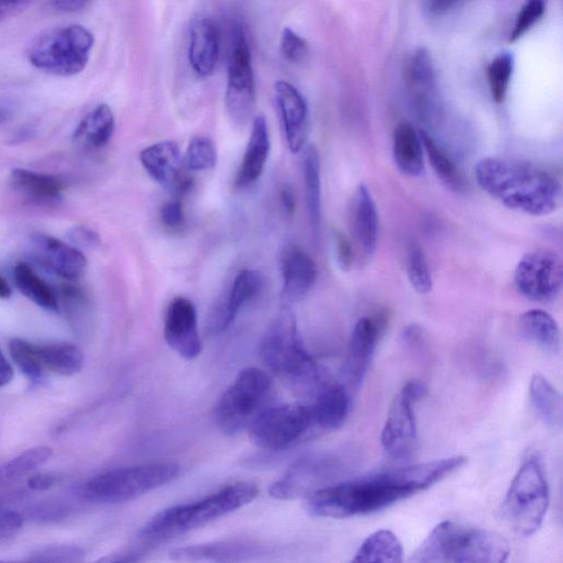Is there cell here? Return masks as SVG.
<instances>
[{
    "label": "cell",
    "mask_w": 563,
    "mask_h": 563,
    "mask_svg": "<svg viewBox=\"0 0 563 563\" xmlns=\"http://www.w3.org/2000/svg\"><path fill=\"white\" fill-rule=\"evenodd\" d=\"M467 462L453 455L327 486L306 498L313 517L350 518L387 508L428 489Z\"/></svg>",
    "instance_id": "1"
},
{
    "label": "cell",
    "mask_w": 563,
    "mask_h": 563,
    "mask_svg": "<svg viewBox=\"0 0 563 563\" xmlns=\"http://www.w3.org/2000/svg\"><path fill=\"white\" fill-rule=\"evenodd\" d=\"M479 187L504 206L530 214L556 210L561 186L549 172L527 162L485 157L475 166Z\"/></svg>",
    "instance_id": "2"
},
{
    "label": "cell",
    "mask_w": 563,
    "mask_h": 563,
    "mask_svg": "<svg viewBox=\"0 0 563 563\" xmlns=\"http://www.w3.org/2000/svg\"><path fill=\"white\" fill-rule=\"evenodd\" d=\"M257 494L254 484L236 482L194 503L166 508L142 528L139 540L145 547L161 543L249 505Z\"/></svg>",
    "instance_id": "3"
},
{
    "label": "cell",
    "mask_w": 563,
    "mask_h": 563,
    "mask_svg": "<svg viewBox=\"0 0 563 563\" xmlns=\"http://www.w3.org/2000/svg\"><path fill=\"white\" fill-rule=\"evenodd\" d=\"M260 355L275 374L312 395L324 384L321 369L305 349L294 314L283 311L260 344Z\"/></svg>",
    "instance_id": "4"
},
{
    "label": "cell",
    "mask_w": 563,
    "mask_h": 563,
    "mask_svg": "<svg viewBox=\"0 0 563 563\" xmlns=\"http://www.w3.org/2000/svg\"><path fill=\"white\" fill-rule=\"evenodd\" d=\"M93 43V34L84 25L57 26L37 35L30 43L26 56L35 68L68 77L85 69Z\"/></svg>",
    "instance_id": "5"
},
{
    "label": "cell",
    "mask_w": 563,
    "mask_h": 563,
    "mask_svg": "<svg viewBox=\"0 0 563 563\" xmlns=\"http://www.w3.org/2000/svg\"><path fill=\"white\" fill-rule=\"evenodd\" d=\"M272 390L273 382L265 371L257 367L242 369L214 406L217 428L225 435L247 430L258 413L268 407Z\"/></svg>",
    "instance_id": "6"
},
{
    "label": "cell",
    "mask_w": 563,
    "mask_h": 563,
    "mask_svg": "<svg viewBox=\"0 0 563 563\" xmlns=\"http://www.w3.org/2000/svg\"><path fill=\"white\" fill-rule=\"evenodd\" d=\"M549 507V486L539 456H529L516 473L501 505V514L519 534L541 527Z\"/></svg>",
    "instance_id": "7"
},
{
    "label": "cell",
    "mask_w": 563,
    "mask_h": 563,
    "mask_svg": "<svg viewBox=\"0 0 563 563\" xmlns=\"http://www.w3.org/2000/svg\"><path fill=\"white\" fill-rule=\"evenodd\" d=\"M178 474L179 466L172 462L120 467L90 478L82 496L91 503L121 504L168 484Z\"/></svg>",
    "instance_id": "8"
},
{
    "label": "cell",
    "mask_w": 563,
    "mask_h": 563,
    "mask_svg": "<svg viewBox=\"0 0 563 563\" xmlns=\"http://www.w3.org/2000/svg\"><path fill=\"white\" fill-rule=\"evenodd\" d=\"M313 427L308 405L268 406L247 428L250 440L267 451H283L301 441Z\"/></svg>",
    "instance_id": "9"
},
{
    "label": "cell",
    "mask_w": 563,
    "mask_h": 563,
    "mask_svg": "<svg viewBox=\"0 0 563 563\" xmlns=\"http://www.w3.org/2000/svg\"><path fill=\"white\" fill-rule=\"evenodd\" d=\"M232 36L224 101L231 121L243 126L249 123L256 107L255 77L250 45L240 23L234 24Z\"/></svg>",
    "instance_id": "10"
},
{
    "label": "cell",
    "mask_w": 563,
    "mask_h": 563,
    "mask_svg": "<svg viewBox=\"0 0 563 563\" xmlns=\"http://www.w3.org/2000/svg\"><path fill=\"white\" fill-rule=\"evenodd\" d=\"M514 282L526 298L537 302L552 301L563 286L562 260L548 250L527 253L516 266Z\"/></svg>",
    "instance_id": "11"
},
{
    "label": "cell",
    "mask_w": 563,
    "mask_h": 563,
    "mask_svg": "<svg viewBox=\"0 0 563 563\" xmlns=\"http://www.w3.org/2000/svg\"><path fill=\"white\" fill-rule=\"evenodd\" d=\"M341 468L339 461L332 456L303 457L269 487V495L282 500L307 498L327 487V484L341 473Z\"/></svg>",
    "instance_id": "12"
},
{
    "label": "cell",
    "mask_w": 563,
    "mask_h": 563,
    "mask_svg": "<svg viewBox=\"0 0 563 563\" xmlns=\"http://www.w3.org/2000/svg\"><path fill=\"white\" fill-rule=\"evenodd\" d=\"M405 76L409 96L420 118L427 122L437 121L442 114L441 95L433 60L424 47H418L410 54Z\"/></svg>",
    "instance_id": "13"
},
{
    "label": "cell",
    "mask_w": 563,
    "mask_h": 563,
    "mask_svg": "<svg viewBox=\"0 0 563 563\" xmlns=\"http://www.w3.org/2000/svg\"><path fill=\"white\" fill-rule=\"evenodd\" d=\"M139 159L147 175L169 192L181 195L192 186V178L174 141H159L144 147Z\"/></svg>",
    "instance_id": "14"
},
{
    "label": "cell",
    "mask_w": 563,
    "mask_h": 563,
    "mask_svg": "<svg viewBox=\"0 0 563 563\" xmlns=\"http://www.w3.org/2000/svg\"><path fill=\"white\" fill-rule=\"evenodd\" d=\"M415 401L401 389L394 397L380 434L384 451L394 460L408 459L417 442Z\"/></svg>",
    "instance_id": "15"
},
{
    "label": "cell",
    "mask_w": 563,
    "mask_h": 563,
    "mask_svg": "<svg viewBox=\"0 0 563 563\" xmlns=\"http://www.w3.org/2000/svg\"><path fill=\"white\" fill-rule=\"evenodd\" d=\"M164 338L168 346L186 360H194L201 353L197 312L188 298L179 296L169 302L165 314Z\"/></svg>",
    "instance_id": "16"
},
{
    "label": "cell",
    "mask_w": 563,
    "mask_h": 563,
    "mask_svg": "<svg viewBox=\"0 0 563 563\" xmlns=\"http://www.w3.org/2000/svg\"><path fill=\"white\" fill-rule=\"evenodd\" d=\"M263 277L256 269L240 271L227 294L211 309L207 328L211 334L227 330L234 321L241 308L254 298L262 288Z\"/></svg>",
    "instance_id": "17"
},
{
    "label": "cell",
    "mask_w": 563,
    "mask_h": 563,
    "mask_svg": "<svg viewBox=\"0 0 563 563\" xmlns=\"http://www.w3.org/2000/svg\"><path fill=\"white\" fill-rule=\"evenodd\" d=\"M274 93L288 148L291 153H298L306 146L308 137L307 101L301 92L286 80L275 82Z\"/></svg>",
    "instance_id": "18"
},
{
    "label": "cell",
    "mask_w": 563,
    "mask_h": 563,
    "mask_svg": "<svg viewBox=\"0 0 563 563\" xmlns=\"http://www.w3.org/2000/svg\"><path fill=\"white\" fill-rule=\"evenodd\" d=\"M31 253L38 264L68 280L78 279L87 268L86 256L79 249L51 235H34Z\"/></svg>",
    "instance_id": "19"
},
{
    "label": "cell",
    "mask_w": 563,
    "mask_h": 563,
    "mask_svg": "<svg viewBox=\"0 0 563 563\" xmlns=\"http://www.w3.org/2000/svg\"><path fill=\"white\" fill-rule=\"evenodd\" d=\"M265 548L243 540H224L173 549L169 559L180 563H241L264 553Z\"/></svg>",
    "instance_id": "20"
},
{
    "label": "cell",
    "mask_w": 563,
    "mask_h": 563,
    "mask_svg": "<svg viewBox=\"0 0 563 563\" xmlns=\"http://www.w3.org/2000/svg\"><path fill=\"white\" fill-rule=\"evenodd\" d=\"M379 333L380 325L368 317L358 319L352 330L343 371L354 388H358L366 376Z\"/></svg>",
    "instance_id": "21"
},
{
    "label": "cell",
    "mask_w": 563,
    "mask_h": 563,
    "mask_svg": "<svg viewBox=\"0 0 563 563\" xmlns=\"http://www.w3.org/2000/svg\"><path fill=\"white\" fill-rule=\"evenodd\" d=\"M219 29L208 16L197 18L190 25L188 60L199 77L213 74L220 55Z\"/></svg>",
    "instance_id": "22"
},
{
    "label": "cell",
    "mask_w": 563,
    "mask_h": 563,
    "mask_svg": "<svg viewBox=\"0 0 563 563\" xmlns=\"http://www.w3.org/2000/svg\"><path fill=\"white\" fill-rule=\"evenodd\" d=\"M510 548L496 531L473 529L464 532L453 563H507Z\"/></svg>",
    "instance_id": "23"
},
{
    "label": "cell",
    "mask_w": 563,
    "mask_h": 563,
    "mask_svg": "<svg viewBox=\"0 0 563 563\" xmlns=\"http://www.w3.org/2000/svg\"><path fill=\"white\" fill-rule=\"evenodd\" d=\"M283 277L282 297L286 302L301 299L312 288L317 266L308 253L296 245H288L280 256Z\"/></svg>",
    "instance_id": "24"
},
{
    "label": "cell",
    "mask_w": 563,
    "mask_h": 563,
    "mask_svg": "<svg viewBox=\"0 0 563 563\" xmlns=\"http://www.w3.org/2000/svg\"><path fill=\"white\" fill-rule=\"evenodd\" d=\"M271 150L266 118L257 114L253 118L251 134L239 166L234 184L245 188L254 184L263 174Z\"/></svg>",
    "instance_id": "25"
},
{
    "label": "cell",
    "mask_w": 563,
    "mask_h": 563,
    "mask_svg": "<svg viewBox=\"0 0 563 563\" xmlns=\"http://www.w3.org/2000/svg\"><path fill=\"white\" fill-rule=\"evenodd\" d=\"M312 396V402L308 407L313 427L325 431L340 429L350 410V397L345 387L324 383Z\"/></svg>",
    "instance_id": "26"
},
{
    "label": "cell",
    "mask_w": 563,
    "mask_h": 563,
    "mask_svg": "<svg viewBox=\"0 0 563 563\" xmlns=\"http://www.w3.org/2000/svg\"><path fill=\"white\" fill-rule=\"evenodd\" d=\"M10 181L26 201L40 206L59 202L66 188L65 181L58 176L25 168H14Z\"/></svg>",
    "instance_id": "27"
},
{
    "label": "cell",
    "mask_w": 563,
    "mask_h": 563,
    "mask_svg": "<svg viewBox=\"0 0 563 563\" xmlns=\"http://www.w3.org/2000/svg\"><path fill=\"white\" fill-rule=\"evenodd\" d=\"M464 532L465 530L453 521L438 523L413 552L408 563L452 562Z\"/></svg>",
    "instance_id": "28"
},
{
    "label": "cell",
    "mask_w": 563,
    "mask_h": 563,
    "mask_svg": "<svg viewBox=\"0 0 563 563\" xmlns=\"http://www.w3.org/2000/svg\"><path fill=\"white\" fill-rule=\"evenodd\" d=\"M352 225L358 246L366 256H371L378 241V213L371 191L360 184L352 201Z\"/></svg>",
    "instance_id": "29"
},
{
    "label": "cell",
    "mask_w": 563,
    "mask_h": 563,
    "mask_svg": "<svg viewBox=\"0 0 563 563\" xmlns=\"http://www.w3.org/2000/svg\"><path fill=\"white\" fill-rule=\"evenodd\" d=\"M423 146L419 131L408 121H400L393 132V155L398 169L410 177L424 172Z\"/></svg>",
    "instance_id": "30"
},
{
    "label": "cell",
    "mask_w": 563,
    "mask_h": 563,
    "mask_svg": "<svg viewBox=\"0 0 563 563\" xmlns=\"http://www.w3.org/2000/svg\"><path fill=\"white\" fill-rule=\"evenodd\" d=\"M115 130V118L111 107L100 103L90 110L77 124L73 140L81 146L102 148L109 144Z\"/></svg>",
    "instance_id": "31"
},
{
    "label": "cell",
    "mask_w": 563,
    "mask_h": 563,
    "mask_svg": "<svg viewBox=\"0 0 563 563\" xmlns=\"http://www.w3.org/2000/svg\"><path fill=\"white\" fill-rule=\"evenodd\" d=\"M522 334L543 351L556 354L561 347V333L555 319L541 309H530L519 319Z\"/></svg>",
    "instance_id": "32"
},
{
    "label": "cell",
    "mask_w": 563,
    "mask_h": 563,
    "mask_svg": "<svg viewBox=\"0 0 563 563\" xmlns=\"http://www.w3.org/2000/svg\"><path fill=\"white\" fill-rule=\"evenodd\" d=\"M530 401L543 423L559 430L563 423V400L556 388L541 374H534L529 385Z\"/></svg>",
    "instance_id": "33"
},
{
    "label": "cell",
    "mask_w": 563,
    "mask_h": 563,
    "mask_svg": "<svg viewBox=\"0 0 563 563\" xmlns=\"http://www.w3.org/2000/svg\"><path fill=\"white\" fill-rule=\"evenodd\" d=\"M350 563H402V547L397 536L387 529L369 534Z\"/></svg>",
    "instance_id": "34"
},
{
    "label": "cell",
    "mask_w": 563,
    "mask_h": 563,
    "mask_svg": "<svg viewBox=\"0 0 563 563\" xmlns=\"http://www.w3.org/2000/svg\"><path fill=\"white\" fill-rule=\"evenodd\" d=\"M302 175L309 222L312 230L318 231L321 222V169L319 153L313 144L303 147Z\"/></svg>",
    "instance_id": "35"
},
{
    "label": "cell",
    "mask_w": 563,
    "mask_h": 563,
    "mask_svg": "<svg viewBox=\"0 0 563 563\" xmlns=\"http://www.w3.org/2000/svg\"><path fill=\"white\" fill-rule=\"evenodd\" d=\"M37 352L44 372L71 376L78 373L84 365L82 352L71 343L37 345Z\"/></svg>",
    "instance_id": "36"
},
{
    "label": "cell",
    "mask_w": 563,
    "mask_h": 563,
    "mask_svg": "<svg viewBox=\"0 0 563 563\" xmlns=\"http://www.w3.org/2000/svg\"><path fill=\"white\" fill-rule=\"evenodd\" d=\"M13 277L20 292L33 303L49 311H57L58 302L53 289L29 263H18Z\"/></svg>",
    "instance_id": "37"
},
{
    "label": "cell",
    "mask_w": 563,
    "mask_h": 563,
    "mask_svg": "<svg viewBox=\"0 0 563 563\" xmlns=\"http://www.w3.org/2000/svg\"><path fill=\"white\" fill-rule=\"evenodd\" d=\"M419 134L423 152L426 153L438 178L452 191H464L466 186L464 177L446 152L427 131L420 130Z\"/></svg>",
    "instance_id": "38"
},
{
    "label": "cell",
    "mask_w": 563,
    "mask_h": 563,
    "mask_svg": "<svg viewBox=\"0 0 563 563\" xmlns=\"http://www.w3.org/2000/svg\"><path fill=\"white\" fill-rule=\"evenodd\" d=\"M514 67L515 56L509 51L498 53L487 67V81L496 103H503L506 99Z\"/></svg>",
    "instance_id": "39"
},
{
    "label": "cell",
    "mask_w": 563,
    "mask_h": 563,
    "mask_svg": "<svg viewBox=\"0 0 563 563\" xmlns=\"http://www.w3.org/2000/svg\"><path fill=\"white\" fill-rule=\"evenodd\" d=\"M218 154L213 141L205 135L194 136L185 151L183 163L189 172H203L217 165Z\"/></svg>",
    "instance_id": "40"
},
{
    "label": "cell",
    "mask_w": 563,
    "mask_h": 563,
    "mask_svg": "<svg viewBox=\"0 0 563 563\" xmlns=\"http://www.w3.org/2000/svg\"><path fill=\"white\" fill-rule=\"evenodd\" d=\"M406 267L412 288L418 294H429L433 285L431 273L423 251L416 243H411L407 250Z\"/></svg>",
    "instance_id": "41"
},
{
    "label": "cell",
    "mask_w": 563,
    "mask_h": 563,
    "mask_svg": "<svg viewBox=\"0 0 563 563\" xmlns=\"http://www.w3.org/2000/svg\"><path fill=\"white\" fill-rule=\"evenodd\" d=\"M9 350L13 362L25 376L34 382L43 377L45 372L40 362L37 345L22 339H13L9 343Z\"/></svg>",
    "instance_id": "42"
},
{
    "label": "cell",
    "mask_w": 563,
    "mask_h": 563,
    "mask_svg": "<svg viewBox=\"0 0 563 563\" xmlns=\"http://www.w3.org/2000/svg\"><path fill=\"white\" fill-rule=\"evenodd\" d=\"M52 454L53 450L46 445L30 448L9 461L3 473L8 478L24 476L45 464Z\"/></svg>",
    "instance_id": "43"
},
{
    "label": "cell",
    "mask_w": 563,
    "mask_h": 563,
    "mask_svg": "<svg viewBox=\"0 0 563 563\" xmlns=\"http://www.w3.org/2000/svg\"><path fill=\"white\" fill-rule=\"evenodd\" d=\"M85 552L73 544H58L43 548L29 556L21 559V563H81Z\"/></svg>",
    "instance_id": "44"
},
{
    "label": "cell",
    "mask_w": 563,
    "mask_h": 563,
    "mask_svg": "<svg viewBox=\"0 0 563 563\" xmlns=\"http://www.w3.org/2000/svg\"><path fill=\"white\" fill-rule=\"evenodd\" d=\"M545 3L542 0H530L520 8L512 30L509 33V42L519 40L529 31L544 14Z\"/></svg>",
    "instance_id": "45"
},
{
    "label": "cell",
    "mask_w": 563,
    "mask_h": 563,
    "mask_svg": "<svg viewBox=\"0 0 563 563\" xmlns=\"http://www.w3.org/2000/svg\"><path fill=\"white\" fill-rule=\"evenodd\" d=\"M280 52L284 58L290 63L302 62L308 53V42L296 31L286 26L280 37Z\"/></svg>",
    "instance_id": "46"
},
{
    "label": "cell",
    "mask_w": 563,
    "mask_h": 563,
    "mask_svg": "<svg viewBox=\"0 0 563 563\" xmlns=\"http://www.w3.org/2000/svg\"><path fill=\"white\" fill-rule=\"evenodd\" d=\"M23 516L0 505V541L16 534L23 527Z\"/></svg>",
    "instance_id": "47"
},
{
    "label": "cell",
    "mask_w": 563,
    "mask_h": 563,
    "mask_svg": "<svg viewBox=\"0 0 563 563\" xmlns=\"http://www.w3.org/2000/svg\"><path fill=\"white\" fill-rule=\"evenodd\" d=\"M333 250L338 266L347 271L353 263V251L347 238L341 231L333 232Z\"/></svg>",
    "instance_id": "48"
},
{
    "label": "cell",
    "mask_w": 563,
    "mask_h": 563,
    "mask_svg": "<svg viewBox=\"0 0 563 563\" xmlns=\"http://www.w3.org/2000/svg\"><path fill=\"white\" fill-rule=\"evenodd\" d=\"M162 223L168 229H179L185 221L184 208L180 201H166L159 211Z\"/></svg>",
    "instance_id": "49"
},
{
    "label": "cell",
    "mask_w": 563,
    "mask_h": 563,
    "mask_svg": "<svg viewBox=\"0 0 563 563\" xmlns=\"http://www.w3.org/2000/svg\"><path fill=\"white\" fill-rule=\"evenodd\" d=\"M147 553V548L121 550L104 555L92 563H141Z\"/></svg>",
    "instance_id": "50"
},
{
    "label": "cell",
    "mask_w": 563,
    "mask_h": 563,
    "mask_svg": "<svg viewBox=\"0 0 563 563\" xmlns=\"http://www.w3.org/2000/svg\"><path fill=\"white\" fill-rule=\"evenodd\" d=\"M89 4L88 1L82 0H56L48 2L51 9L63 13L79 12L89 7Z\"/></svg>",
    "instance_id": "51"
},
{
    "label": "cell",
    "mask_w": 563,
    "mask_h": 563,
    "mask_svg": "<svg viewBox=\"0 0 563 563\" xmlns=\"http://www.w3.org/2000/svg\"><path fill=\"white\" fill-rule=\"evenodd\" d=\"M70 239L74 243L81 246L95 245L98 242L97 234L86 227H77L70 231Z\"/></svg>",
    "instance_id": "52"
},
{
    "label": "cell",
    "mask_w": 563,
    "mask_h": 563,
    "mask_svg": "<svg viewBox=\"0 0 563 563\" xmlns=\"http://www.w3.org/2000/svg\"><path fill=\"white\" fill-rule=\"evenodd\" d=\"M56 476L48 473H37L27 478V486L32 490H46L54 486Z\"/></svg>",
    "instance_id": "53"
},
{
    "label": "cell",
    "mask_w": 563,
    "mask_h": 563,
    "mask_svg": "<svg viewBox=\"0 0 563 563\" xmlns=\"http://www.w3.org/2000/svg\"><path fill=\"white\" fill-rule=\"evenodd\" d=\"M32 2L30 1H12L0 2V21L10 19L25 11Z\"/></svg>",
    "instance_id": "54"
},
{
    "label": "cell",
    "mask_w": 563,
    "mask_h": 563,
    "mask_svg": "<svg viewBox=\"0 0 563 563\" xmlns=\"http://www.w3.org/2000/svg\"><path fill=\"white\" fill-rule=\"evenodd\" d=\"M280 206L286 216L291 217L296 211V195L289 185H285L279 192Z\"/></svg>",
    "instance_id": "55"
},
{
    "label": "cell",
    "mask_w": 563,
    "mask_h": 563,
    "mask_svg": "<svg viewBox=\"0 0 563 563\" xmlns=\"http://www.w3.org/2000/svg\"><path fill=\"white\" fill-rule=\"evenodd\" d=\"M460 2L456 1H428L426 2L427 10L430 14L441 15L457 7Z\"/></svg>",
    "instance_id": "56"
},
{
    "label": "cell",
    "mask_w": 563,
    "mask_h": 563,
    "mask_svg": "<svg viewBox=\"0 0 563 563\" xmlns=\"http://www.w3.org/2000/svg\"><path fill=\"white\" fill-rule=\"evenodd\" d=\"M13 378V369L0 350V387L9 384Z\"/></svg>",
    "instance_id": "57"
},
{
    "label": "cell",
    "mask_w": 563,
    "mask_h": 563,
    "mask_svg": "<svg viewBox=\"0 0 563 563\" xmlns=\"http://www.w3.org/2000/svg\"><path fill=\"white\" fill-rule=\"evenodd\" d=\"M12 115V106L8 102L0 101V125L5 123Z\"/></svg>",
    "instance_id": "58"
},
{
    "label": "cell",
    "mask_w": 563,
    "mask_h": 563,
    "mask_svg": "<svg viewBox=\"0 0 563 563\" xmlns=\"http://www.w3.org/2000/svg\"><path fill=\"white\" fill-rule=\"evenodd\" d=\"M11 295V289L7 280L0 275V298H8Z\"/></svg>",
    "instance_id": "59"
},
{
    "label": "cell",
    "mask_w": 563,
    "mask_h": 563,
    "mask_svg": "<svg viewBox=\"0 0 563 563\" xmlns=\"http://www.w3.org/2000/svg\"><path fill=\"white\" fill-rule=\"evenodd\" d=\"M0 563H21L20 560H0Z\"/></svg>",
    "instance_id": "60"
}]
</instances>
